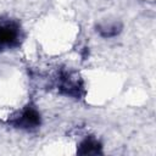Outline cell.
<instances>
[{
  "mask_svg": "<svg viewBox=\"0 0 156 156\" xmlns=\"http://www.w3.org/2000/svg\"><path fill=\"white\" fill-rule=\"evenodd\" d=\"M21 40V26L15 20L0 18V51L17 48Z\"/></svg>",
  "mask_w": 156,
  "mask_h": 156,
  "instance_id": "cell-1",
  "label": "cell"
},
{
  "mask_svg": "<svg viewBox=\"0 0 156 156\" xmlns=\"http://www.w3.org/2000/svg\"><path fill=\"white\" fill-rule=\"evenodd\" d=\"M58 80V88L63 94L74 98L80 96V90L83 89V85L80 82H78V79H74L69 73H62Z\"/></svg>",
  "mask_w": 156,
  "mask_h": 156,
  "instance_id": "cell-3",
  "label": "cell"
},
{
  "mask_svg": "<svg viewBox=\"0 0 156 156\" xmlns=\"http://www.w3.org/2000/svg\"><path fill=\"white\" fill-rule=\"evenodd\" d=\"M122 29V26L118 23H111V24H104V26H98V32L100 33L101 37L104 38H112L116 37Z\"/></svg>",
  "mask_w": 156,
  "mask_h": 156,
  "instance_id": "cell-5",
  "label": "cell"
},
{
  "mask_svg": "<svg viewBox=\"0 0 156 156\" xmlns=\"http://www.w3.org/2000/svg\"><path fill=\"white\" fill-rule=\"evenodd\" d=\"M9 122L16 128L33 130L40 126V113L35 107L28 105L17 116H13Z\"/></svg>",
  "mask_w": 156,
  "mask_h": 156,
  "instance_id": "cell-2",
  "label": "cell"
},
{
  "mask_svg": "<svg viewBox=\"0 0 156 156\" xmlns=\"http://www.w3.org/2000/svg\"><path fill=\"white\" fill-rule=\"evenodd\" d=\"M78 154L80 155H94V154H100L101 152V144L93 136L85 138L78 147Z\"/></svg>",
  "mask_w": 156,
  "mask_h": 156,
  "instance_id": "cell-4",
  "label": "cell"
}]
</instances>
